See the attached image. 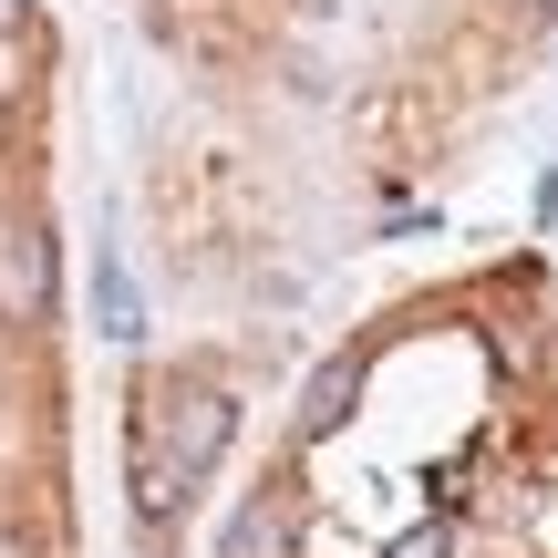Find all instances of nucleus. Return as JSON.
<instances>
[{
  "label": "nucleus",
  "instance_id": "obj_1",
  "mask_svg": "<svg viewBox=\"0 0 558 558\" xmlns=\"http://www.w3.org/2000/svg\"><path fill=\"white\" fill-rule=\"evenodd\" d=\"M228 424H239V403H228L207 373H166L156 393H145V435H156L186 476H207V465L228 456Z\"/></svg>",
  "mask_w": 558,
  "mask_h": 558
},
{
  "label": "nucleus",
  "instance_id": "obj_2",
  "mask_svg": "<svg viewBox=\"0 0 558 558\" xmlns=\"http://www.w3.org/2000/svg\"><path fill=\"white\" fill-rule=\"evenodd\" d=\"M41 311H52V228L21 218L11 239H0V320H21V331H32Z\"/></svg>",
  "mask_w": 558,
  "mask_h": 558
},
{
  "label": "nucleus",
  "instance_id": "obj_3",
  "mask_svg": "<svg viewBox=\"0 0 558 558\" xmlns=\"http://www.w3.org/2000/svg\"><path fill=\"white\" fill-rule=\"evenodd\" d=\"M290 538H300V507H290V486H259V497L228 518V538H218V558H290Z\"/></svg>",
  "mask_w": 558,
  "mask_h": 558
},
{
  "label": "nucleus",
  "instance_id": "obj_4",
  "mask_svg": "<svg viewBox=\"0 0 558 558\" xmlns=\"http://www.w3.org/2000/svg\"><path fill=\"white\" fill-rule=\"evenodd\" d=\"M186 497H197V476H186V465L135 424V518H145V527H166V518H186Z\"/></svg>",
  "mask_w": 558,
  "mask_h": 558
},
{
  "label": "nucleus",
  "instance_id": "obj_5",
  "mask_svg": "<svg viewBox=\"0 0 558 558\" xmlns=\"http://www.w3.org/2000/svg\"><path fill=\"white\" fill-rule=\"evenodd\" d=\"M352 403H362V352H331V362L311 373V393H300V424L331 435V424H352Z\"/></svg>",
  "mask_w": 558,
  "mask_h": 558
},
{
  "label": "nucleus",
  "instance_id": "obj_6",
  "mask_svg": "<svg viewBox=\"0 0 558 558\" xmlns=\"http://www.w3.org/2000/svg\"><path fill=\"white\" fill-rule=\"evenodd\" d=\"M104 320H114V331H135V290H124V269H104Z\"/></svg>",
  "mask_w": 558,
  "mask_h": 558
},
{
  "label": "nucleus",
  "instance_id": "obj_7",
  "mask_svg": "<svg viewBox=\"0 0 558 558\" xmlns=\"http://www.w3.org/2000/svg\"><path fill=\"white\" fill-rule=\"evenodd\" d=\"M445 548H456V538H445V527H414V538H403L393 558H445Z\"/></svg>",
  "mask_w": 558,
  "mask_h": 558
},
{
  "label": "nucleus",
  "instance_id": "obj_8",
  "mask_svg": "<svg viewBox=\"0 0 558 558\" xmlns=\"http://www.w3.org/2000/svg\"><path fill=\"white\" fill-rule=\"evenodd\" d=\"M0 32H21V0H0Z\"/></svg>",
  "mask_w": 558,
  "mask_h": 558
}]
</instances>
